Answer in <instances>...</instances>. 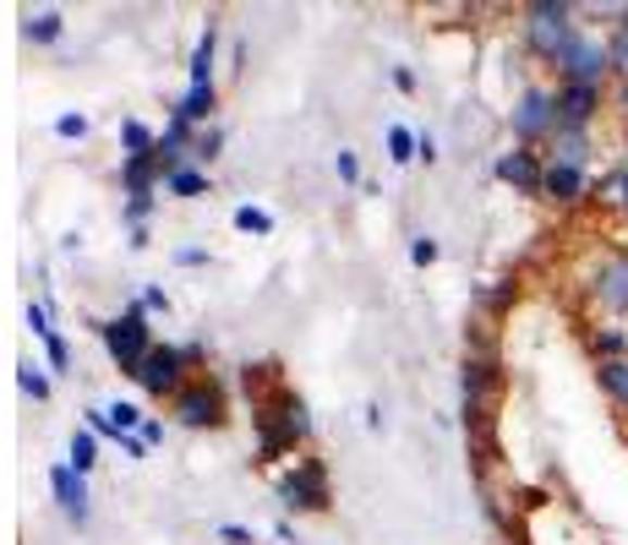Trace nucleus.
Returning <instances> with one entry per match:
<instances>
[{
	"label": "nucleus",
	"mask_w": 628,
	"mask_h": 545,
	"mask_svg": "<svg viewBox=\"0 0 628 545\" xmlns=\"http://www.w3.org/2000/svg\"><path fill=\"white\" fill-rule=\"evenodd\" d=\"M389 159H394V164H410V159H416V132H410V126H389Z\"/></svg>",
	"instance_id": "bb28decb"
},
{
	"label": "nucleus",
	"mask_w": 628,
	"mask_h": 545,
	"mask_svg": "<svg viewBox=\"0 0 628 545\" xmlns=\"http://www.w3.org/2000/svg\"><path fill=\"white\" fill-rule=\"evenodd\" d=\"M23 317H28V327H34V338H50V333H56V327H50V311H45V306H28Z\"/></svg>",
	"instance_id": "72a5a7b5"
},
{
	"label": "nucleus",
	"mask_w": 628,
	"mask_h": 545,
	"mask_svg": "<svg viewBox=\"0 0 628 545\" xmlns=\"http://www.w3.org/2000/svg\"><path fill=\"white\" fill-rule=\"evenodd\" d=\"M394 88H405V94H410V88H416V72H410V66H394Z\"/></svg>",
	"instance_id": "37998d69"
},
{
	"label": "nucleus",
	"mask_w": 628,
	"mask_h": 545,
	"mask_svg": "<svg viewBox=\"0 0 628 545\" xmlns=\"http://www.w3.org/2000/svg\"><path fill=\"white\" fill-rule=\"evenodd\" d=\"M590 355H595V366L601 360H628V333L623 327H595L590 333Z\"/></svg>",
	"instance_id": "f3484780"
},
{
	"label": "nucleus",
	"mask_w": 628,
	"mask_h": 545,
	"mask_svg": "<svg viewBox=\"0 0 628 545\" xmlns=\"http://www.w3.org/2000/svg\"><path fill=\"white\" fill-rule=\"evenodd\" d=\"M104 414H110V425H115L121 436H137V431H143V420H148V414H143L137 404H126V398H115V404H104Z\"/></svg>",
	"instance_id": "393cba45"
},
{
	"label": "nucleus",
	"mask_w": 628,
	"mask_h": 545,
	"mask_svg": "<svg viewBox=\"0 0 628 545\" xmlns=\"http://www.w3.org/2000/svg\"><path fill=\"white\" fill-rule=\"evenodd\" d=\"M181 371H186V355H181L175 344H153L148 360H143V371H137V382H143V393H153V398H164V393L175 398V393L186 387Z\"/></svg>",
	"instance_id": "6e6552de"
},
{
	"label": "nucleus",
	"mask_w": 628,
	"mask_h": 545,
	"mask_svg": "<svg viewBox=\"0 0 628 545\" xmlns=\"http://www.w3.org/2000/svg\"><path fill=\"white\" fill-rule=\"evenodd\" d=\"M552 99H557V132H590L601 115V88L590 83H557Z\"/></svg>",
	"instance_id": "0eeeda50"
},
{
	"label": "nucleus",
	"mask_w": 628,
	"mask_h": 545,
	"mask_svg": "<svg viewBox=\"0 0 628 545\" xmlns=\"http://www.w3.org/2000/svg\"><path fill=\"white\" fill-rule=\"evenodd\" d=\"M601 197H606L617 213H628V159H623V164H617V170L601 181Z\"/></svg>",
	"instance_id": "a878e982"
},
{
	"label": "nucleus",
	"mask_w": 628,
	"mask_h": 545,
	"mask_svg": "<svg viewBox=\"0 0 628 545\" xmlns=\"http://www.w3.org/2000/svg\"><path fill=\"white\" fill-rule=\"evenodd\" d=\"M612 77V61H606V39H590V34H579L574 45H568V55L557 61V83H590V88H601Z\"/></svg>",
	"instance_id": "20e7f679"
},
{
	"label": "nucleus",
	"mask_w": 628,
	"mask_h": 545,
	"mask_svg": "<svg viewBox=\"0 0 628 545\" xmlns=\"http://www.w3.org/2000/svg\"><path fill=\"white\" fill-rule=\"evenodd\" d=\"M121 148H126V159H143V153L159 148V137H153L143 121H121Z\"/></svg>",
	"instance_id": "5701e85b"
},
{
	"label": "nucleus",
	"mask_w": 628,
	"mask_h": 545,
	"mask_svg": "<svg viewBox=\"0 0 628 545\" xmlns=\"http://www.w3.org/2000/svg\"><path fill=\"white\" fill-rule=\"evenodd\" d=\"M334 170H340V181H345V186H356V181H361V159H356L350 148H340V159H334Z\"/></svg>",
	"instance_id": "2f4dec72"
},
{
	"label": "nucleus",
	"mask_w": 628,
	"mask_h": 545,
	"mask_svg": "<svg viewBox=\"0 0 628 545\" xmlns=\"http://www.w3.org/2000/svg\"><path fill=\"white\" fill-rule=\"evenodd\" d=\"M410 262H416V268H432V262H438V240H432V235H416V240H410Z\"/></svg>",
	"instance_id": "c85d7f7f"
},
{
	"label": "nucleus",
	"mask_w": 628,
	"mask_h": 545,
	"mask_svg": "<svg viewBox=\"0 0 628 545\" xmlns=\"http://www.w3.org/2000/svg\"><path fill=\"white\" fill-rule=\"evenodd\" d=\"M94 327H99L104 349L115 355V366H121L126 376H137V371H143V360H148V349H153V327H148L143 300H137L132 311H121L115 322H94Z\"/></svg>",
	"instance_id": "f03ea898"
},
{
	"label": "nucleus",
	"mask_w": 628,
	"mask_h": 545,
	"mask_svg": "<svg viewBox=\"0 0 628 545\" xmlns=\"http://www.w3.org/2000/svg\"><path fill=\"white\" fill-rule=\"evenodd\" d=\"M230 219H235V230H241V235H273V213H268V208H251V202H241Z\"/></svg>",
	"instance_id": "b1692460"
},
{
	"label": "nucleus",
	"mask_w": 628,
	"mask_h": 545,
	"mask_svg": "<svg viewBox=\"0 0 628 545\" xmlns=\"http://www.w3.org/2000/svg\"><path fill=\"white\" fill-rule=\"evenodd\" d=\"M584 191H590L584 170L546 159V181H541V197H546V202H563V208H574V202H584Z\"/></svg>",
	"instance_id": "f8f14e48"
},
{
	"label": "nucleus",
	"mask_w": 628,
	"mask_h": 545,
	"mask_svg": "<svg viewBox=\"0 0 628 545\" xmlns=\"http://www.w3.org/2000/svg\"><path fill=\"white\" fill-rule=\"evenodd\" d=\"M279 425H284V436H290V442H300V436L311 431V414H306V404H300L295 393H284V398H279Z\"/></svg>",
	"instance_id": "412c9836"
},
{
	"label": "nucleus",
	"mask_w": 628,
	"mask_h": 545,
	"mask_svg": "<svg viewBox=\"0 0 628 545\" xmlns=\"http://www.w3.org/2000/svg\"><path fill=\"white\" fill-rule=\"evenodd\" d=\"M219 534H224L230 545H251V529H241V523H219Z\"/></svg>",
	"instance_id": "ea45409f"
},
{
	"label": "nucleus",
	"mask_w": 628,
	"mask_h": 545,
	"mask_svg": "<svg viewBox=\"0 0 628 545\" xmlns=\"http://www.w3.org/2000/svg\"><path fill=\"white\" fill-rule=\"evenodd\" d=\"M17 382H23V393H28V398H39V404L50 398V376H45L34 360H23V366H17Z\"/></svg>",
	"instance_id": "cd10ccee"
},
{
	"label": "nucleus",
	"mask_w": 628,
	"mask_h": 545,
	"mask_svg": "<svg viewBox=\"0 0 628 545\" xmlns=\"http://www.w3.org/2000/svg\"><path fill=\"white\" fill-rule=\"evenodd\" d=\"M213 50H219V28L208 23L197 50H192V88H213Z\"/></svg>",
	"instance_id": "4468645a"
},
{
	"label": "nucleus",
	"mask_w": 628,
	"mask_h": 545,
	"mask_svg": "<svg viewBox=\"0 0 628 545\" xmlns=\"http://www.w3.org/2000/svg\"><path fill=\"white\" fill-rule=\"evenodd\" d=\"M45 355H50V366H56V371H66V366H72V344H66L61 333H50V338H45Z\"/></svg>",
	"instance_id": "c756f323"
},
{
	"label": "nucleus",
	"mask_w": 628,
	"mask_h": 545,
	"mask_svg": "<svg viewBox=\"0 0 628 545\" xmlns=\"http://www.w3.org/2000/svg\"><path fill=\"white\" fill-rule=\"evenodd\" d=\"M175 420H181V425H192V431L224 425V393H219V387H213L208 376L186 382V387L175 393Z\"/></svg>",
	"instance_id": "423d86ee"
},
{
	"label": "nucleus",
	"mask_w": 628,
	"mask_h": 545,
	"mask_svg": "<svg viewBox=\"0 0 628 545\" xmlns=\"http://www.w3.org/2000/svg\"><path fill=\"white\" fill-rule=\"evenodd\" d=\"M617 110H623V115H628V77H623V83H617Z\"/></svg>",
	"instance_id": "c03bdc74"
},
{
	"label": "nucleus",
	"mask_w": 628,
	"mask_h": 545,
	"mask_svg": "<svg viewBox=\"0 0 628 545\" xmlns=\"http://www.w3.org/2000/svg\"><path fill=\"white\" fill-rule=\"evenodd\" d=\"M612 34H606V61H612V77L623 83L628 77V7H612Z\"/></svg>",
	"instance_id": "ddd939ff"
},
{
	"label": "nucleus",
	"mask_w": 628,
	"mask_h": 545,
	"mask_svg": "<svg viewBox=\"0 0 628 545\" xmlns=\"http://www.w3.org/2000/svg\"><path fill=\"white\" fill-rule=\"evenodd\" d=\"M164 191H170V197H202V191H208V175L192 170V164H181V170L164 175Z\"/></svg>",
	"instance_id": "4be33fe9"
},
{
	"label": "nucleus",
	"mask_w": 628,
	"mask_h": 545,
	"mask_svg": "<svg viewBox=\"0 0 628 545\" xmlns=\"http://www.w3.org/2000/svg\"><path fill=\"white\" fill-rule=\"evenodd\" d=\"M121 453H126V458H143L148 442H143V436H121Z\"/></svg>",
	"instance_id": "79ce46f5"
},
{
	"label": "nucleus",
	"mask_w": 628,
	"mask_h": 545,
	"mask_svg": "<svg viewBox=\"0 0 628 545\" xmlns=\"http://www.w3.org/2000/svg\"><path fill=\"white\" fill-rule=\"evenodd\" d=\"M279 501L295 512H323L329 507V474L323 463H295L290 474H279Z\"/></svg>",
	"instance_id": "39448f33"
},
{
	"label": "nucleus",
	"mask_w": 628,
	"mask_h": 545,
	"mask_svg": "<svg viewBox=\"0 0 628 545\" xmlns=\"http://www.w3.org/2000/svg\"><path fill=\"white\" fill-rule=\"evenodd\" d=\"M137 436L153 447V442H164V425H159V420H143V431H137Z\"/></svg>",
	"instance_id": "a19ab883"
},
{
	"label": "nucleus",
	"mask_w": 628,
	"mask_h": 545,
	"mask_svg": "<svg viewBox=\"0 0 628 545\" xmlns=\"http://www.w3.org/2000/svg\"><path fill=\"white\" fill-rule=\"evenodd\" d=\"M148 213H153V197H126V224H132V230H143Z\"/></svg>",
	"instance_id": "473e14b6"
},
{
	"label": "nucleus",
	"mask_w": 628,
	"mask_h": 545,
	"mask_svg": "<svg viewBox=\"0 0 628 545\" xmlns=\"http://www.w3.org/2000/svg\"><path fill=\"white\" fill-rule=\"evenodd\" d=\"M56 137H66V143L88 137V115H61V121H56Z\"/></svg>",
	"instance_id": "7c9ffc66"
},
{
	"label": "nucleus",
	"mask_w": 628,
	"mask_h": 545,
	"mask_svg": "<svg viewBox=\"0 0 628 545\" xmlns=\"http://www.w3.org/2000/svg\"><path fill=\"white\" fill-rule=\"evenodd\" d=\"M88 431H94V436H110V442H121V431L110 425V414H104V409H88Z\"/></svg>",
	"instance_id": "f704fd0d"
},
{
	"label": "nucleus",
	"mask_w": 628,
	"mask_h": 545,
	"mask_svg": "<svg viewBox=\"0 0 628 545\" xmlns=\"http://www.w3.org/2000/svg\"><path fill=\"white\" fill-rule=\"evenodd\" d=\"M213 104H219V94H213V88H186V99H181L170 115H181V121H192V126H197V121H208V115H213Z\"/></svg>",
	"instance_id": "aec40b11"
},
{
	"label": "nucleus",
	"mask_w": 628,
	"mask_h": 545,
	"mask_svg": "<svg viewBox=\"0 0 628 545\" xmlns=\"http://www.w3.org/2000/svg\"><path fill=\"white\" fill-rule=\"evenodd\" d=\"M50 491H56V501H61V512L72 523H88V474H77L72 463H56L50 469Z\"/></svg>",
	"instance_id": "9b49d317"
},
{
	"label": "nucleus",
	"mask_w": 628,
	"mask_h": 545,
	"mask_svg": "<svg viewBox=\"0 0 628 545\" xmlns=\"http://www.w3.org/2000/svg\"><path fill=\"white\" fill-rule=\"evenodd\" d=\"M579 34L584 28L574 23V7H563V0H530V7H525V45H530L535 61L557 66Z\"/></svg>",
	"instance_id": "f257e3e1"
},
{
	"label": "nucleus",
	"mask_w": 628,
	"mask_h": 545,
	"mask_svg": "<svg viewBox=\"0 0 628 545\" xmlns=\"http://www.w3.org/2000/svg\"><path fill=\"white\" fill-rule=\"evenodd\" d=\"M219 143H224L219 132H202V137L192 143V159H213V153H219Z\"/></svg>",
	"instance_id": "c9c22d12"
},
{
	"label": "nucleus",
	"mask_w": 628,
	"mask_h": 545,
	"mask_svg": "<svg viewBox=\"0 0 628 545\" xmlns=\"http://www.w3.org/2000/svg\"><path fill=\"white\" fill-rule=\"evenodd\" d=\"M492 170H497V181H503V186H514L519 197H541V181H546V159H541L535 148H514V153H503Z\"/></svg>",
	"instance_id": "1a4fd4ad"
},
{
	"label": "nucleus",
	"mask_w": 628,
	"mask_h": 545,
	"mask_svg": "<svg viewBox=\"0 0 628 545\" xmlns=\"http://www.w3.org/2000/svg\"><path fill=\"white\" fill-rule=\"evenodd\" d=\"M66 463L77 469V474H88L94 463H99V436L83 425V431H72V442H66Z\"/></svg>",
	"instance_id": "a211bd4d"
},
{
	"label": "nucleus",
	"mask_w": 628,
	"mask_h": 545,
	"mask_svg": "<svg viewBox=\"0 0 628 545\" xmlns=\"http://www.w3.org/2000/svg\"><path fill=\"white\" fill-rule=\"evenodd\" d=\"M143 311H170V295H164L159 284H148V289H143Z\"/></svg>",
	"instance_id": "4c0bfd02"
},
{
	"label": "nucleus",
	"mask_w": 628,
	"mask_h": 545,
	"mask_svg": "<svg viewBox=\"0 0 628 545\" xmlns=\"http://www.w3.org/2000/svg\"><path fill=\"white\" fill-rule=\"evenodd\" d=\"M595 382H601V393H606L617 409H628V360H601V366H595Z\"/></svg>",
	"instance_id": "dca6fc26"
},
{
	"label": "nucleus",
	"mask_w": 628,
	"mask_h": 545,
	"mask_svg": "<svg viewBox=\"0 0 628 545\" xmlns=\"http://www.w3.org/2000/svg\"><path fill=\"white\" fill-rule=\"evenodd\" d=\"M416 159L438 164V137H432V132H416Z\"/></svg>",
	"instance_id": "e433bc0d"
},
{
	"label": "nucleus",
	"mask_w": 628,
	"mask_h": 545,
	"mask_svg": "<svg viewBox=\"0 0 628 545\" xmlns=\"http://www.w3.org/2000/svg\"><path fill=\"white\" fill-rule=\"evenodd\" d=\"M595 306L612 311V317H628V251H612L601 268H595V284H590Z\"/></svg>",
	"instance_id": "9d476101"
},
{
	"label": "nucleus",
	"mask_w": 628,
	"mask_h": 545,
	"mask_svg": "<svg viewBox=\"0 0 628 545\" xmlns=\"http://www.w3.org/2000/svg\"><path fill=\"white\" fill-rule=\"evenodd\" d=\"M508 126L519 137V148H535V143H552L557 137V99L552 88H525L508 110Z\"/></svg>",
	"instance_id": "7ed1b4c3"
},
{
	"label": "nucleus",
	"mask_w": 628,
	"mask_h": 545,
	"mask_svg": "<svg viewBox=\"0 0 628 545\" xmlns=\"http://www.w3.org/2000/svg\"><path fill=\"white\" fill-rule=\"evenodd\" d=\"M23 39L28 45H56L61 39V12H28L23 17Z\"/></svg>",
	"instance_id": "6ab92c4d"
},
{
	"label": "nucleus",
	"mask_w": 628,
	"mask_h": 545,
	"mask_svg": "<svg viewBox=\"0 0 628 545\" xmlns=\"http://www.w3.org/2000/svg\"><path fill=\"white\" fill-rule=\"evenodd\" d=\"M552 159L584 170V164H590V132H557V137H552Z\"/></svg>",
	"instance_id": "2eb2a0df"
},
{
	"label": "nucleus",
	"mask_w": 628,
	"mask_h": 545,
	"mask_svg": "<svg viewBox=\"0 0 628 545\" xmlns=\"http://www.w3.org/2000/svg\"><path fill=\"white\" fill-rule=\"evenodd\" d=\"M175 262H181V268H197V262H208V251H202V246H181Z\"/></svg>",
	"instance_id": "58836bf2"
}]
</instances>
